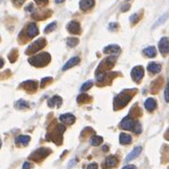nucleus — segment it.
<instances>
[{"mask_svg":"<svg viewBox=\"0 0 169 169\" xmlns=\"http://www.w3.org/2000/svg\"><path fill=\"white\" fill-rule=\"evenodd\" d=\"M130 21H131V23H133V24H136V23L139 21V15H138L137 13L133 14V15L130 17Z\"/></svg>","mask_w":169,"mask_h":169,"instance_id":"obj_33","label":"nucleus"},{"mask_svg":"<svg viewBox=\"0 0 169 169\" xmlns=\"http://www.w3.org/2000/svg\"><path fill=\"white\" fill-rule=\"evenodd\" d=\"M46 44V40L43 38H40L37 39L36 42H33L28 46V48L26 50V54H33L36 52L39 51L40 49H42Z\"/></svg>","mask_w":169,"mask_h":169,"instance_id":"obj_2","label":"nucleus"},{"mask_svg":"<svg viewBox=\"0 0 169 169\" xmlns=\"http://www.w3.org/2000/svg\"><path fill=\"white\" fill-rule=\"evenodd\" d=\"M144 54L149 58H153L156 55V49L154 46H149V47L144 49Z\"/></svg>","mask_w":169,"mask_h":169,"instance_id":"obj_23","label":"nucleus"},{"mask_svg":"<svg viewBox=\"0 0 169 169\" xmlns=\"http://www.w3.org/2000/svg\"><path fill=\"white\" fill-rule=\"evenodd\" d=\"M64 131H65V127H64L63 125H61V124H59V125H58V126L55 128L54 132L48 134L47 136L52 135L51 138H50V140H51V141H54L55 143H57L56 140H60V141H62L61 139H62V134H63Z\"/></svg>","mask_w":169,"mask_h":169,"instance_id":"obj_8","label":"nucleus"},{"mask_svg":"<svg viewBox=\"0 0 169 169\" xmlns=\"http://www.w3.org/2000/svg\"><path fill=\"white\" fill-rule=\"evenodd\" d=\"M101 143H102V138L100 137V136H94L91 140V144L92 145H95V147H96V145H100Z\"/></svg>","mask_w":169,"mask_h":169,"instance_id":"obj_28","label":"nucleus"},{"mask_svg":"<svg viewBox=\"0 0 169 169\" xmlns=\"http://www.w3.org/2000/svg\"><path fill=\"white\" fill-rule=\"evenodd\" d=\"M1 145H2V142H1V140H0V148H1Z\"/></svg>","mask_w":169,"mask_h":169,"instance_id":"obj_46","label":"nucleus"},{"mask_svg":"<svg viewBox=\"0 0 169 169\" xmlns=\"http://www.w3.org/2000/svg\"><path fill=\"white\" fill-rule=\"evenodd\" d=\"M21 87H22L23 89H25L26 91H30V92H33V91H34L37 90L38 85H37L36 81H27V82H24Z\"/></svg>","mask_w":169,"mask_h":169,"instance_id":"obj_12","label":"nucleus"},{"mask_svg":"<svg viewBox=\"0 0 169 169\" xmlns=\"http://www.w3.org/2000/svg\"><path fill=\"white\" fill-rule=\"evenodd\" d=\"M79 43V39L77 38H67V45L69 47H75Z\"/></svg>","mask_w":169,"mask_h":169,"instance_id":"obj_27","label":"nucleus"},{"mask_svg":"<svg viewBox=\"0 0 169 169\" xmlns=\"http://www.w3.org/2000/svg\"><path fill=\"white\" fill-rule=\"evenodd\" d=\"M98 168V165L96 164V163H91V164L88 165V167H87V169H97Z\"/></svg>","mask_w":169,"mask_h":169,"instance_id":"obj_36","label":"nucleus"},{"mask_svg":"<svg viewBox=\"0 0 169 169\" xmlns=\"http://www.w3.org/2000/svg\"><path fill=\"white\" fill-rule=\"evenodd\" d=\"M142 153V147H136L135 149H134L131 153L127 155V157H126V159H125V161L126 162H129V161H131V160H133V159H135V158H137V157L140 155V153Z\"/></svg>","mask_w":169,"mask_h":169,"instance_id":"obj_14","label":"nucleus"},{"mask_svg":"<svg viewBox=\"0 0 169 169\" xmlns=\"http://www.w3.org/2000/svg\"><path fill=\"white\" fill-rule=\"evenodd\" d=\"M119 142L121 145H129L132 142V137L130 135H128V134L122 133V134H120Z\"/></svg>","mask_w":169,"mask_h":169,"instance_id":"obj_22","label":"nucleus"},{"mask_svg":"<svg viewBox=\"0 0 169 169\" xmlns=\"http://www.w3.org/2000/svg\"><path fill=\"white\" fill-rule=\"evenodd\" d=\"M120 51H121V49L119 47V45H117V44H110V45L106 46V47H104V49H103V52L106 54H108V53L118 54Z\"/></svg>","mask_w":169,"mask_h":169,"instance_id":"obj_15","label":"nucleus"},{"mask_svg":"<svg viewBox=\"0 0 169 169\" xmlns=\"http://www.w3.org/2000/svg\"><path fill=\"white\" fill-rule=\"evenodd\" d=\"M148 70L153 74H157L161 71V66L159 64H157L155 62H151L148 65Z\"/></svg>","mask_w":169,"mask_h":169,"instance_id":"obj_20","label":"nucleus"},{"mask_svg":"<svg viewBox=\"0 0 169 169\" xmlns=\"http://www.w3.org/2000/svg\"><path fill=\"white\" fill-rule=\"evenodd\" d=\"M60 121L62 122V123H65V124H69V125H72L76 118H75V116L71 113H66V114H62L60 115V117H59Z\"/></svg>","mask_w":169,"mask_h":169,"instance_id":"obj_13","label":"nucleus"},{"mask_svg":"<svg viewBox=\"0 0 169 169\" xmlns=\"http://www.w3.org/2000/svg\"><path fill=\"white\" fill-rule=\"evenodd\" d=\"M79 62H80V58H79V57H72L71 59H69V60L66 62L65 65L63 66L62 70H63V71H66V70H68V69H70V68H72V67L76 66Z\"/></svg>","mask_w":169,"mask_h":169,"instance_id":"obj_17","label":"nucleus"},{"mask_svg":"<svg viewBox=\"0 0 169 169\" xmlns=\"http://www.w3.org/2000/svg\"><path fill=\"white\" fill-rule=\"evenodd\" d=\"M129 9H130V4H125V5L122 6L121 11H122V12H126V11H128Z\"/></svg>","mask_w":169,"mask_h":169,"instance_id":"obj_37","label":"nucleus"},{"mask_svg":"<svg viewBox=\"0 0 169 169\" xmlns=\"http://www.w3.org/2000/svg\"><path fill=\"white\" fill-rule=\"evenodd\" d=\"M107 149V147H103V150H106Z\"/></svg>","mask_w":169,"mask_h":169,"instance_id":"obj_45","label":"nucleus"},{"mask_svg":"<svg viewBox=\"0 0 169 169\" xmlns=\"http://www.w3.org/2000/svg\"><path fill=\"white\" fill-rule=\"evenodd\" d=\"M145 107L149 111H153L156 108V101L153 98H148L147 100L145 101Z\"/></svg>","mask_w":169,"mask_h":169,"instance_id":"obj_21","label":"nucleus"},{"mask_svg":"<svg viewBox=\"0 0 169 169\" xmlns=\"http://www.w3.org/2000/svg\"><path fill=\"white\" fill-rule=\"evenodd\" d=\"M38 34V29L37 27V25L34 23H31L29 24L28 28H27V36L28 38H33L34 37H37Z\"/></svg>","mask_w":169,"mask_h":169,"instance_id":"obj_11","label":"nucleus"},{"mask_svg":"<svg viewBox=\"0 0 169 169\" xmlns=\"http://www.w3.org/2000/svg\"><path fill=\"white\" fill-rule=\"evenodd\" d=\"M131 96L127 95V92H122V94L118 95L117 97L115 98V107H117L116 109H120L121 107L125 106L126 104L130 101Z\"/></svg>","mask_w":169,"mask_h":169,"instance_id":"obj_4","label":"nucleus"},{"mask_svg":"<svg viewBox=\"0 0 169 169\" xmlns=\"http://www.w3.org/2000/svg\"><path fill=\"white\" fill-rule=\"evenodd\" d=\"M122 169H137V167L135 165H127V166H124Z\"/></svg>","mask_w":169,"mask_h":169,"instance_id":"obj_39","label":"nucleus"},{"mask_svg":"<svg viewBox=\"0 0 169 169\" xmlns=\"http://www.w3.org/2000/svg\"><path fill=\"white\" fill-rule=\"evenodd\" d=\"M15 106L18 109H23V108H28L29 106H30V104H29L26 100H18V101L16 102Z\"/></svg>","mask_w":169,"mask_h":169,"instance_id":"obj_26","label":"nucleus"},{"mask_svg":"<svg viewBox=\"0 0 169 169\" xmlns=\"http://www.w3.org/2000/svg\"><path fill=\"white\" fill-rule=\"evenodd\" d=\"M117 164V158L114 155H110L108 156L106 160H105V166L107 168H112Z\"/></svg>","mask_w":169,"mask_h":169,"instance_id":"obj_24","label":"nucleus"},{"mask_svg":"<svg viewBox=\"0 0 169 169\" xmlns=\"http://www.w3.org/2000/svg\"><path fill=\"white\" fill-rule=\"evenodd\" d=\"M164 98H165L166 102H169V83L167 84L165 91H164Z\"/></svg>","mask_w":169,"mask_h":169,"instance_id":"obj_32","label":"nucleus"},{"mask_svg":"<svg viewBox=\"0 0 169 169\" xmlns=\"http://www.w3.org/2000/svg\"><path fill=\"white\" fill-rule=\"evenodd\" d=\"M65 0H55V2L57 3V4H60V3H62V2H64Z\"/></svg>","mask_w":169,"mask_h":169,"instance_id":"obj_44","label":"nucleus"},{"mask_svg":"<svg viewBox=\"0 0 169 169\" xmlns=\"http://www.w3.org/2000/svg\"><path fill=\"white\" fill-rule=\"evenodd\" d=\"M138 123L135 122V120H133L130 116H126V117L121 121L120 123V127L124 130H128V131H135L136 127H137Z\"/></svg>","mask_w":169,"mask_h":169,"instance_id":"obj_5","label":"nucleus"},{"mask_svg":"<svg viewBox=\"0 0 169 169\" xmlns=\"http://www.w3.org/2000/svg\"><path fill=\"white\" fill-rule=\"evenodd\" d=\"M31 141V137L30 136H26V135H21L19 137H17L15 140V143L17 145H27Z\"/></svg>","mask_w":169,"mask_h":169,"instance_id":"obj_19","label":"nucleus"},{"mask_svg":"<svg viewBox=\"0 0 169 169\" xmlns=\"http://www.w3.org/2000/svg\"><path fill=\"white\" fill-rule=\"evenodd\" d=\"M34 1L38 2V3H46L48 0H34Z\"/></svg>","mask_w":169,"mask_h":169,"instance_id":"obj_42","label":"nucleus"},{"mask_svg":"<svg viewBox=\"0 0 169 169\" xmlns=\"http://www.w3.org/2000/svg\"><path fill=\"white\" fill-rule=\"evenodd\" d=\"M50 153H51V150L49 149L39 148L36 151H33V153L30 155V159H33L34 161H40L43 158H45V157L47 156Z\"/></svg>","mask_w":169,"mask_h":169,"instance_id":"obj_3","label":"nucleus"},{"mask_svg":"<svg viewBox=\"0 0 169 169\" xmlns=\"http://www.w3.org/2000/svg\"><path fill=\"white\" fill-rule=\"evenodd\" d=\"M115 57L114 56H110L106 59H104L100 64V66H98V70H100V72H103L104 70H107V69H110L114 66V63H115Z\"/></svg>","mask_w":169,"mask_h":169,"instance_id":"obj_7","label":"nucleus"},{"mask_svg":"<svg viewBox=\"0 0 169 169\" xmlns=\"http://www.w3.org/2000/svg\"><path fill=\"white\" fill-rule=\"evenodd\" d=\"M158 48L160 53L165 56L169 53V38L166 37H163L158 42Z\"/></svg>","mask_w":169,"mask_h":169,"instance_id":"obj_6","label":"nucleus"},{"mask_svg":"<svg viewBox=\"0 0 169 169\" xmlns=\"http://www.w3.org/2000/svg\"><path fill=\"white\" fill-rule=\"evenodd\" d=\"M32 168V164L30 162H25L23 164V169H31Z\"/></svg>","mask_w":169,"mask_h":169,"instance_id":"obj_38","label":"nucleus"},{"mask_svg":"<svg viewBox=\"0 0 169 169\" xmlns=\"http://www.w3.org/2000/svg\"><path fill=\"white\" fill-rule=\"evenodd\" d=\"M49 82H52V78H50V77H46V78H43L42 80V88H43V87L47 84V83H49Z\"/></svg>","mask_w":169,"mask_h":169,"instance_id":"obj_34","label":"nucleus"},{"mask_svg":"<svg viewBox=\"0 0 169 169\" xmlns=\"http://www.w3.org/2000/svg\"><path fill=\"white\" fill-rule=\"evenodd\" d=\"M95 5V0H81L80 1V8L82 10H89Z\"/></svg>","mask_w":169,"mask_h":169,"instance_id":"obj_18","label":"nucleus"},{"mask_svg":"<svg viewBox=\"0 0 169 169\" xmlns=\"http://www.w3.org/2000/svg\"><path fill=\"white\" fill-rule=\"evenodd\" d=\"M51 57L47 52H42L38 55H34L31 58H29V62L34 67H44L50 62Z\"/></svg>","mask_w":169,"mask_h":169,"instance_id":"obj_1","label":"nucleus"},{"mask_svg":"<svg viewBox=\"0 0 169 169\" xmlns=\"http://www.w3.org/2000/svg\"><path fill=\"white\" fill-rule=\"evenodd\" d=\"M115 27H117V25L114 24V23H111V24H110V26H109V29H110L111 31H113Z\"/></svg>","mask_w":169,"mask_h":169,"instance_id":"obj_41","label":"nucleus"},{"mask_svg":"<svg viewBox=\"0 0 169 169\" xmlns=\"http://www.w3.org/2000/svg\"><path fill=\"white\" fill-rule=\"evenodd\" d=\"M92 85H94V82L92 81H88V82H86V83L82 86V88H81V91H87L88 90H90Z\"/></svg>","mask_w":169,"mask_h":169,"instance_id":"obj_30","label":"nucleus"},{"mask_svg":"<svg viewBox=\"0 0 169 169\" xmlns=\"http://www.w3.org/2000/svg\"><path fill=\"white\" fill-rule=\"evenodd\" d=\"M62 104V98L60 96H54L53 97H51L47 101V105L49 107H60V105Z\"/></svg>","mask_w":169,"mask_h":169,"instance_id":"obj_16","label":"nucleus"},{"mask_svg":"<svg viewBox=\"0 0 169 169\" xmlns=\"http://www.w3.org/2000/svg\"><path fill=\"white\" fill-rule=\"evenodd\" d=\"M67 30L69 33L73 34H80L81 33V26L78 22L76 21H71L68 23L67 25Z\"/></svg>","mask_w":169,"mask_h":169,"instance_id":"obj_10","label":"nucleus"},{"mask_svg":"<svg viewBox=\"0 0 169 169\" xmlns=\"http://www.w3.org/2000/svg\"><path fill=\"white\" fill-rule=\"evenodd\" d=\"M77 100H78V102L82 103V102H85V101H89V100H91V97H90L88 95H87V94H82V95H80V96H78Z\"/></svg>","mask_w":169,"mask_h":169,"instance_id":"obj_31","label":"nucleus"},{"mask_svg":"<svg viewBox=\"0 0 169 169\" xmlns=\"http://www.w3.org/2000/svg\"><path fill=\"white\" fill-rule=\"evenodd\" d=\"M144 73H145L144 68H143L142 66H137V67H135V68H133V69H132L131 75H132L133 80L138 83V82H140V81H141V80L143 79V77H144Z\"/></svg>","mask_w":169,"mask_h":169,"instance_id":"obj_9","label":"nucleus"},{"mask_svg":"<svg viewBox=\"0 0 169 169\" xmlns=\"http://www.w3.org/2000/svg\"><path fill=\"white\" fill-rule=\"evenodd\" d=\"M12 1H13V3L16 5V6H21V5H23V4H24V2L26 1V0H12Z\"/></svg>","mask_w":169,"mask_h":169,"instance_id":"obj_35","label":"nucleus"},{"mask_svg":"<svg viewBox=\"0 0 169 169\" xmlns=\"http://www.w3.org/2000/svg\"><path fill=\"white\" fill-rule=\"evenodd\" d=\"M56 22H52V23H50L49 25H47L46 26V28L44 29V33H51L52 31H54L55 29H56Z\"/></svg>","mask_w":169,"mask_h":169,"instance_id":"obj_29","label":"nucleus"},{"mask_svg":"<svg viewBox=\"0 0 169 169\" xmlns=\"http://www.w3.org/2000/svg\"><path fill=\"white\" fill-rule=\"evenodd\" d=\"M167 18H168V14H167V13L164 14V15H162V16L160 17V18L154 23V25L153 26V29H155V28H157L158 26H160L161 24H163V23H164V22L166 21Z\"/></svg>","mask_w":169,"mask_h":169,"instance_id":"obj_25","label":"nucleus"},{"mask_svg":"<svg viewBox=\"0 0 169 169\" xmlns=\"http://www.w3.org/2000/svg\"><path fill=\"white\" fill-rule=\"evenodd\" d=\"M4 65V60L2 59V58H0V68H2Z\"/></svg>","mask_w":169,"mask_h":169,"instance_id":"obj_43","label":"nucleus"},{"mask_svg":"<svg viewBox=\"0 0 169 169\" xmlns=\"http://www.w3.org/2000/svg\"><path fill=\"white\" fill-rule=\"evenodd\" d=\"M33 4L28 5V7H26V11H33Z\"/></svg>","mask_w":169,"mask_h":169,"instance_id":"obj_40","label":"nucleus"}]
</instances>
